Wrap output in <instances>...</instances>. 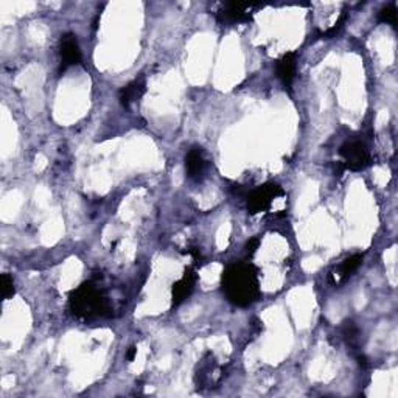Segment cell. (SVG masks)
Returning <instances> with one entry per match:
<instances>
[{
	"instance_id": "obj_1",
	"label": "cell",
	"mask_w": 398,
	"mask_h": 398,
	"mask_svg": "<svg viewBox=\"0 0 398 398\" xmlns=\"http://www.w3.org/2000/svg\"><path fill=\"white\" fill-rule=\"evenodd\" d=\"M222 291L235 306H249L260 297L258 269L249 262H238L227 266L221 277Z\"/></svg>"
},
{
	"instance_id": "obj_2",
	"label": "cell",
	"mask_w": 398,
	"mask_h": 398,
	"mask_svg": "<svg viewBox=\"0 0 398 398\" xmlns=\"http://www.w3.org/2000/svg\"><path fill=\"white\" fill-rule=\"evenodd\" d=\"M69 308L80 319L107 316L111 310L106 295L94 282H84L70 293Z\"/></svg>"
},
{
	"instance_id": "obj_3",
	"label": "cell",
	"mask_w": 398,
	"mask_h": 398,
	"mask_svg": "<svg viewBox=\"0 0 398 398\" xmlns=\"http://www.w3.org/2000/svg\"><path fill=\"white\" fill-rule=\"evenodd\" d=\"M283 195H285V191H283L279 184L275 182L263 184L247 195V210H249L251 215L268 212L271 206H273L274 199Z\"/></svg>"
},
{
	"instance_id": "obj_4",
	"label": "cell",
	"mask_w": 398,
	"mask_h": 398,
	"mask_svg": "<svg viewBox=\"0 0 398 398\" xmlns=\"http://www.w3.org/2000/svg\"><path fill=\"white\" fill-rule=\"evenodd\" d=\"M346 170L361 171L370 165V154L363 142H346L339 148Z\"/></svg>"
},
{
	"instance_id": "obj_5",
	"label": "cell",
	"mask_w": 398,
	"mask_h": 398,
	"mask_svg": "<svg viewBox=\"0 0 398 398\" xmlns=\"http://www.w3.org/2000/svg\"><path fill=\"white\" fill-rule=\"evenodd\" d=\"M255 2H227L218 13V21L222 23H241L251 22L255 10L260 8Z\"/></svg>"
},
{
	"instance_id": "obj_6",
	"label": "cell",
	"mask_w": 398,
	"mask_h": 398,
	"mask_svg": "<svg viewBox=\"0 0 398 398\" xmlns=\"http://www.w3.org/2000/svg\"><path fill=\"white\" fill-rule=\"evenodd\" d=\"M61 67L59 72H65L72 65H76L81 63V48L78 44V39L74 33H65L61 38Z\"/></svg>"
},
{
	"instance_id": "obj_7",
	"label": "cell",
	"mask_w": 398,
	"mask_h": 398,
	"mask_svg": "<svg viewBox=\"0 0 398 398\" xmlns=\"http://www.w3.org/2000/svg\"><path fill=\"white\" fill-rule=\"evenodd\" d=\"M207 170L206 153L201 147H191L185 156V171L187 176L195 182H199L204 178Z\"/></svg>"
},
{
	"instance_id": "obj_8",
	"label": "cell",
	"mask_w": 398,
	"mask_h": 398,
	"mask_svg": "<svg viewBox=\"0 0 398 398\" xmlns=\"http://www.w3.org/2000/svg\"><path fill=\"white\" fill-rule=\"evenodd\" d=\"M221 373L218 369V364L213 358V355L207 353L206 357L201 359V363L198 364V369L195 373V383L198 384V388H202V386H213L220 381Z\"/></svg>"
},
{
	"instance_id": "obj_9",
	"label": "cell",
	"mask_w": 398,
	"mask_h": 398,
	"mask_svg": "<svg viewBox=\"0 0 398 398\" xmlns=\"http://www.w3.org/2000/svg\"><path fill=\"white\" fill-rule=\"evenodd\" d=\"M198 282V274L195 273L193 268H187L184 271L182 279L174 282L171 288V297H173V305L178 306L184 302L187 297H190V294L195 289V285Z\"/></svg>"
},
{
	"instance_id": "obj_10",
	"label": "cell",
	"mask_w": 398,
	"mask_h": 398,
	"mask_svg": "<svg viewBox=\"0 0 398 398\" xmlns=\"http://www.w3.org/2000/svg\"><path fill=\"white\" fill-rule=\"evenodd\" d=\"M295 72H297V53L288 52L275 64L277 78L282 81L283 86L291 87L295 78Z\"/></svg>"
},
{
	"instance_id": "obj_11",
	"label": "cell",
	"mask_w": 398,
	"mask_h": 398,
	"mask_svg": "<svg viewBox=\"0 0 398 398\" xmlns=\"http://www.w3.org/2000/svg\"><path fill=\"white\" fill-rule=\"evenodd\" d=\"M145 92H147V83H145L143 78H138V80L131 81L120 89L118 100L123 107L129 109L131 105L140 100Z\"/></svg>"
},
{
	"instance_id": "obj_12",
	"label": "cell",
	"mask_w": 398,
	"mask_h": 398,
	"mask_svg": "<svg viewBox=\"0 0 398 398\" xmlns=\"http://www.w3.org/2000/svg\"><path fill=\"white\" fill-rule=\"evenodd\" d=\"M363 258H364L363 254H355L352 257L346 258V260L341 263V266L337 268V273L331 274V277H337V280H335V285H337V283H346L348 279H350L355 271L361 266Z\"/></svg>"
},
{
	"instance_id": "obj_13",
	"label": "cell",
	"mask_w": 398,
	"mask_h": 398,
	"mask_svg": "<svg viewBox=\"0 0 398 398\" xmlns=\"http://www.w3.org/2000/svg\"><path fill=\"white\" fill-rule=\"evenodd\" d=\"M342 336H344V339L347 341L348 346H352V347H357L358 344H359V337H361V330L359 327L355 322L352 321H347V322H344L342 325Z\"/></svg>"
},
{
	"instance_id": "obj_14",
	"label": "cell",
	"mask_w": 398,
	"mask_h": 398,
	"mask_svg": "<svg viewBox=\"0 0 398 398\" xmlns=\"http://www.w3.org/2000/svg\"><path fill=\"white\" fill-rule=\"evenodd\" d=\"M378 21L383 23H389L392 27H397V7L395 3H389L378 13Z\"/></svg>"
},
{
	"instance_id": "obj_15",
	"label": "cell",
	"mask_w": 398,
	"mask_h": 398,
	"mask_svg": "<svg viewBox=\"0 0 398 398\" xmlns=\"http://www.w3.org/2000/svg\"><path fill=\"white\" fill-rule=\"evenodd\" d=\"M16 293L14 289V282H13V277L10 274H2V297L7 300L10 297H13Z\"/></svg>"
},
{
	"instance_id": "obj_16",
	"label": "cell",
	"mask_w": 398,
	"mask_h": 398,
	"mask_svg": "<svg viewBox=\"0 0 398 398\" xmlns=\"http://www.w3.org/2000/svg\"><path fill=\"white\" fill-rule=\"evenodd\" d=\"M346 21H347V11H344V13L339 17V21L335 23V27H331V28L327 30V32L322 33V38H325V39L335 38V34H337V32H339V30L344 27V23H346Z\"/></svg>"
},
{
	"instance_id": "obj_17",
	"label": "cell",
	"mask_w": 398,
	"mask_h": 398,
	"mask_svg": "<svg viewBox=\"0 0 398 398\" xmlns=\"http://www.w3.org/2000/svg\"><path fill=\"white\" fill-rule=\"evenodd\" d=\"M258 246H260V238H251L249 241H247V244H246L247 254H249V255L255 254V251L258 249Z\"/></svg>"
},
{
	"instance_id": "obj_18",
	"label": "cell",
	"mask_w": 398,
	"mask_h": 398,
	"mask_svg": "<svg viewBox=\"0 0 398 398\" xmlns=\"http://www.w3.org/2000/svg\"><path fill=\"white\" fill-rule=\"evenodd\" d=\"M136 353H137V348L136 347H129V350H128V353H126V359L129 361H134V358H136Z\"/></svg>"
}]
</instances>
